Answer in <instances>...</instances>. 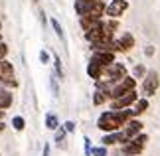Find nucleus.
Instances as JSON below:
<instances>
[{
    "label": "nucleus",
    "instance_id": "20",
    "mask_svg": "<svg viewBox=\"0 0 160 156\" xmlns=\"http://www.w3.org/2000/svg\"><path fill=\"white\" fill-rule=\"evenodd\" d=\"M46 127L50 128V130H55V128L59 127V118L55 117L53 113H48V115H46Z\"/></svg>",
    "mask_w": 160,
    "mask_h": 156
},
{
    "label": "nucleus",
    "instance_id": "32",
    "mask_svg": "<svg viewBox=\"0 0 160 156\" xmlns=\"http://www.w3.org/2000/svg\"><path fill=\"white\" fill-rule=\"evenodd\" d=\"M4 128H6V124H4V121H0V133H4Z\"/></svg>",
    "mask_w": 160,
    "mask_h": 156
},
{
    "label": "nucleus",
    "instance_id": "13",
    "mask_svg": "<svg viewBox=\"0 0 160 156\" xmlns=\"http://www.w3.org/2000/svg\"><path fill=\"white\" fill-rule=\"evenodd\" d=\"M101 73H103V65L99 63V61H95L93 58L89 59V65H87V75L91 79H95V81H99L101 79Z\"/></svg>",
    "mask_w": 160,
    "mask_h": 156
},
{
    "label": "nucleus",
    "instance_id": "3",
    "mask_svg": "<svg viewBox=\"0 0 160 156\" xmlns=\"http://www.w3.org/2000/svg\"><path fill=\"white\" fill-rule=\"evenodd\" d=\"M0 83L6 89H16L18 81H16V73H14V65L8 59H0Z\"/></svg>",
    "mask_w": 160,
    "mask_h": 156
},
{
    "label": "nucleus",
    "instance_id": "19",
    "mask_svg": "<svg viewBox=\"0 0 160 156\" xmlns=\"http://www.w3.org/2000/svg\"><path fill=\"white\" fill-rule=\"evenodd\" d=\"M50 24H52V28H53V32H55V36L61 40V42H65V34H63V28H61V24H59V20L58 18H52L50 20Z\"/></svg>",
    "mask_w": 160,
    "mask_h": 156
},
{
    "label": "nucleus",
    "instance_id": "8",
    "mask_svg": "<svg viewBox=\"0 0 160 156\" xmlns=\"http://www.w3.org/2000/svg\"><path fill=\"white\" fill-rule=\"evenodd\" d=\"M127 10H128V2H127V0H111V2L105 6V14L109 18H113V20L121 18Z\"/></svg>",
    "mask_w": 160,
    "mask_h": 156
},
{
    "label": "nucleus",
    "instance_id": "12",
    "mask_svg": "<svg viewBox=\"0 0 160 156\" xmlns=\"http://www.w3.org/2000/svg\"><path fill=\"white\" fill-rule=\"evenodd\" d=\"M117 46H119V52H131V49L134 48V38H132V34L125 32L119 40H117Z\"/></svg>",
    "mask_w": 160,
    "mask_h": 156
},
{
    "label": "nucleus",
    "instance_id": "1",
    "mask_svg": "<svg viewBox=\"0 0 160 156\" xmlns=\"http://www.w3.org/2000/svg\"><path fill=\"white\" fill-rule=\"evenodd\" d=\"M132 118V111L131 109H122V111H105V113L99 115V121H97V128L103 130V133H115V130H121L125 127L127 121Z\"/></svg>",
    "mask_w": 160,
    "mask_h": 156
},
{
    "label": "nucleus",
    "instance_id": "7",
    "mask_svg": "<svg viewBox=\"0 0 160 156\" xmlns=\"http://www.w3.org/2000/svg\"><path fill=\"white\" fill-rule=\"evenodd\" d=\"M158 85H160L158 73L156 71H146V75L142 79V93H144V97L148 99V97L154 95V93L158 91Z\"/></svg>",
    "mask_w": 160,
    "mask_h": 156
},
{
    "label": "nucleus",
    "instance_id": "26",
    "mask_svg": "<svg viewBox=\"0 0 160 156\" xmlns=\"http://www.w3.org/2000/svg\"><path fill=\"white\" fill-rule=\"evenodd\" d=\"M83 146H85V156H91V138L89 136H83Z\"/></svg>",
    "mask_w": 160,
    "mask_h": 156
},
{
    "label": "nucleus",
    "instance_id": "28",
    "mask_svg": "<svg viewBox=\"0 0 160 156\" xmlns=\"http://www.w3.org/2000/svg\"><path fill=\"white\" fill-rule=\"evenodd\" d=\"M8 52H10V48H8V46H6V43L2 42V43H0V59H6Z\"/></svg>",
    "mask_w": 160,
    "mask_h": 156
},
{
    "label": "nucleus",
    "instance_id": "18",
    "mask_svg": "<svg viewBox=\"0 0 160 156\" xmlns=\"http://www.w3.org/2000/svg\"><path fill=\"white\" fill-rule=\"evenodd\" d=\"M107 93L105 91H103V89H97L95 93H93V105H95V107H101V105L103 103H107Z\"/></svg>",
    "mask_w": 160,
    "mask_h": 156
},
{
    "label": "nucleus",
    "instance_id": "10",
    "mask_svg": "<svg viewBox=\"0 0 160 156\" xmlns=\"http://www.w3.org/2000/svg\"><path fill=\"white\" fill-rule=\"evenodd\" d=\"M103 146H113V144H125V136H122L121 130H115V133H105V136L101 138Z\"/></svg>",
    "mask_w": 160,
    "mask_h": 156
},
{
    "label": "nucleus",
    "instance_id": "6",
    "mask_svg": "<svg viewBox=\"0 0 160 156\" xmlns=\"http://www.w3.org/2000/svg\"><path fill=\"white\" fill-rule=\"evenodd\" d=\"M138 99L137 95V91H128L125 93V95H121V97H115V99H111V111H122V109H128L131 105L134 103Z\"/></svg>",
    "mask_w": 160,
    "mask_h": 156
},
{
    "label": "nucleus",
    "instance_id": "25",
    "mask_svg": "<svg viewBox=\"0 0 160 156\" xmlns=\"http://www.w3.org/2000/svg\"><path fill=\"white\" fill-rule=\"evenodd\" d=\"M50 79H52V81H50V85H52V91H53V97H58V95H59V85H58V81H59V79H58V77H55V75H52Z\"/></svg>",
    "mask_w": 160,
    "mask_h": 156
},
{
    "label": "nucleus",
    "instance_id": "17",
    "mask_svg": "<svg viewBox=\"0 0 160 156\" xmlns=\"http://www.w3.org/2000/svg\"><path fill=\"white\" fill-rule=\"evenodd\" d=\"M53 67H55V77L61 81L65 77V71H63V63H61V59H59L58 53H53Z\"/></svg>",
    "mask_w": 160,
    "mask_h": 156
},
{
    "label": "nucleus",
    "instance_id": "22",
    "mask_svg": "<svg viewBox=\"0 0 160 156\" xmlns=\"http://www.w3.org/2000/svg\"><path fill=\"white\" fill-rule=\"evenodd\" d=\"M65 134L67 133L63 130V127H58V128H55V142H58L59 146H65V142H63L65 140Z\"/></svg>",
    "mask_w": 160,
    "mask_h": 156
},
{
    "label": "nucleus",
    "instance_id": "30",
    "mask_svg": "<svg viewBox=\"0 0 160 156\" xmlns=\"http://www.w3.org/2000/svg\"><path fill=\"white\" fill-rule=\"evenodd\" d=\"M144 55L146 58H152V55H154V46H146L144 48Z\"/></svg>",
    "mask_w": 160,
    "mask_h": 156
},
{
    "label": "nucleus",
    "instance_id": "34",
    "mask_svg": "<svg viewBox=\"0 0 160 156\" xmlns=\"http://www.w3.org/2000/svg\"><path fill=\"white\" fill-rule=\"evenodd\" d=\"M4 42V38H2V34H0V43H2Z\"/></svg>",
    "mask_w": 160,
    "mask_h": 156
},
{
    "label": "nucleus",
    "instance_id": "29",
    "mask_svg": "<svg viewBox=\"0 0 160 156\" xmlns=\"http://www.w3.org/2000/svg\"><path fill=\"white\" fill-rule=\"evenodd\" d=\"M40 61H42V63H50V53H48L46 49L40 52Z\"/></svg>",
    "mask_w": 160,
    "mask_h": 156
},
{
    "label": "nucleus",
    "instance_id": "21",
    "mask_svg": "<svg viewBox=\"0 0 160 156\" xmlns=\"http://www.w3.org/2000/svg\"><path fill=\"white\" fill-rule=\"evenodd\" d=\"M12 127H14V130L22 133V130L26 128V118H24V117H14V118H12Z\"/></svg>",
    "mask_w": 160,
    "mask_h": 156
},
{
    "label": "nucleus",
    "instance_id": "23",
    "mask_svg": "<svg viewBox=\"0 0 160 156\" xmlns=\"http://www.w3.org/2000/svg\"><path fill=\"white\" fill-rule=\"evenodd\" d=\"M144 75H146L144 65H140V63H138V65H134V69H132V77H134V79H142Z\"/></svg>",
    "mask_w": 160,
    "mask_h": 156
},
{
    "label": "nucleus",
    "instance_id": "9",
    "mask_svg": "<svg viewBox=\"0 0 160 156\" xmlns=\"http://www.w3.org/2000/svg\"><path fill=\"white\" fill-rule=\"evenodd\" d=\"M142 127H144V124L140 123V121H137V118H131V121H127V123H125V127L121 128L122 136H125V142H128V140L132 138V136H137V134L142 133Z\"/></svg>",
    "mask_w": 160,
    "mask_h": 156
},
{
    "label": "nucleus",
    "instance_id": "16",
    "mask_svg": "<svg viewBox=\"0 0 160 156\" xmlns=\"http://www.w3.org/2000/svg\"><path fill=\"white\" fill-rule=\"evenodd\" d=\"M132 105H134V109H132V117H138V115L146 113V109H148V99H146V97L137 99V101H134Z\"/></svg>",
    "mask_w": 160,
    "mask_h": 156
},
{
    "label": "nucleus",
    "instance_id": "5",
    "mask_svg": "<svg viewBox=\"0 0 160 156\" xmlns=\"http://www.w3.org/2000/svg\"><path fill=\"white\" fill-rule=\"evenodd\" d=\"M134 87H137V79L134 77H122L119 83H115L113 87H111V93H109V99H115V97H121V95H125V93L128 91H132Z\"/></svg>",
    "mask_w": 160,
    "mask_h": 156
},
{
    "label": "nucleus",
    "instance_id": "24",
    "mask_svg": "<svg viewBox=\"0 0 160 156\" xmlns=\"http://www.w3.org/2000/svg\"><path fill=\"white\" fill-rule=\"evenodd\" d=\"M91 156H107V146H93Z\"/></svg>",
    "mask_w": 160,
    "mask_h": 156
},
{
    "label": "nucleus",
    "instance_id": "4",
    "mask_svg": "<svg viewBox=\"0 0 160 156\" xmlns=\"http://www.w3.org/2000/svg\"><path fill=\"white\" fill-rule=\"evenodd\" d=\"M146 142H148V136H146L144 133L132 136L128 142H125V144H122V154H125V156H138L140 152L144 150Z\"/></svg>",
    "mask_w": 160,
    "mask_h": 156
},
{
    "label": "nucleus",
    "instance_id": "11",
    "mask_svg": "<svg viewBox=\"0 0 160 156\" xmlns=\"http://www.w3.org/2000/svg\"><path fill=\"white\" fill-rule=\"evenodd\" d=\"M12 103H14V95H12V91L0 85V111H8L12 107Z\"/></svg>",
    "mask_w": 160,
    "mask_h": 156
},
{
    "label": "nucleus",
    "instance_id": "2",
    "mask_svg": "<svg viewBox=\"0 0 160 156\" xmlns=\"http://www.w3.org/2000/svg\"><path fill=\"white\" fill-rule=\"evenodd\" d=\"M122 77H127V67H125V63L113 61V63H109V65L103 67V73H101L99 83L113 87L115 83H119V81H121Z\"/></svg>",
    "mask_w": 160,
    "mask_h": 156
},
{
    "label": "nucleus",
    "instance_id": "33",
    "mask_svg": "<svg viewBox=\"0 0 160 156\" xmlns=\"http://www.w3.org/2000/svg\"><path fill=\"white\" fill-rule=\"evenodd\" d=\"M4 115H6V111H0V121H4Z\"/></svg>",
    "mask_w": 160,
    "mask_h": 156
},
{
    "label": "nucleus",
    "instance_id": "27",
    "mask_svg": "<svg viewBox=\"0 0 160 156\" xmlns=\"http://www.w3.org/2000/svg\"><path fill=\"white\" fill-rule=\"evenodd\" d=\"M61 127H63L65 133H73V130H75V123H73V121H65Z\"/></svg>",
    "mask_w": 160,
    "mask_h": 156
},
{
    "label": "nucleus",
    "instance_id": "15",
    "mask_svg": "<svg viewBox=\"0 0 160 156\" xmlns=\"http://www.w3.org/2000/svg\"><path fill=\"white\" fill-rule=\"evenodd\" d=\"M93 2L95 0H75L73 2V6H75V12H77V16L81 18V16H85L89 12V8L93 6Z\"/></svg>",
    "mask_w": 160,
    "mask_h": 156
},
{
    "label": "nucleus",
    "instance_id": "14",
    "mask_svg": "<svg viewBox=\"0 0 160 156\" xmlns=\"http://www.w3.org/2000/svg\"><path fill=\"white\" fill-rule=\"evenodd\" d=\"M93 59L99 61V63L105 67V65H109V63L115 61V53L113 52H93Z\"/></svg>",
    "mask_w": 160,
    "mask_h": 156
},
{
    "label": "nucleus",
    "instance_id": "35",
    "mask_svg": "<svg viewBox=\"0 0 160 156\" xmlns=\"http://www.w3.org/2000/svg\"><path fill=\"white\" fill-rule=\"evenodd\" d=\"M0 30H2V20H0Z\"/></svg>",
    "mask_w": 160,
    "mask_h": 156
},
{
    "label": "nucleus",
    "instance_id": "31",
    "mask_svg": "<svg viewBox=\"0 0 160 156\" xmlns=\"http://www.w3.org/2000/svg\"><path fill=\"white\" fill-rule=\"evenodd\" d=\"M50 150H52V148H50V144L46 142V144H44V152H42V156H50Z\"/></svg>",
    "mask_w": 160,
    "mask_h": 156
}]
</instances>
